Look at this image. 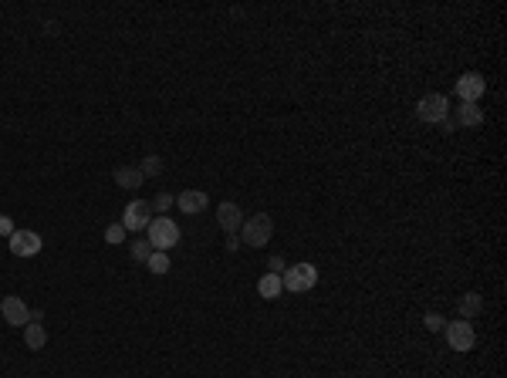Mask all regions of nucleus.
<instances>
[{
	"label": "nucleus",
	"mask_w": 507,
	"mask_h": 378,
	"mask_svg": "<svg viewBox=\"0 0 507 378\" xmlns=\"http://www.w3.org/2000/svg\"><path fill=\"white\" fill-rule=\"evenodd\" d=\"M281 284H284V290H291V294H305V290H311L315 284H318V267L308 264V260L294 264V267H284Z\"/></svg>",
	"instance_id": "nucleus-1"
},
{
	"label": "nucleus",
	"mask_w": 507,
	"mask_h": 378,
	"mask_svg": "<svg viewBox=\"0 0 507 378\" xmlns=\"http://www.w3.org/2000/svg\"><path fill=\"white\" fill-rule=\"evenodd\" d=\"M416 119L426 122V125H443V122L450 119V98L440 95V91L423 95V98L416 102Z\"/></svg>",
	"instance_id": "nucleus-2"
},
{
	"label": "nucleus",
	"mask_w": 507,
	"mask_h": 378,
	"mask_svg": "<svg viewBox=\"0 0 507 378\" xmlns=\"http://www.w3.org/2000/svg\"><path fill=\"white\" fill-rule=\"evenodd\" d=\"M146 240L153 243V250H163V254H166L169 247L180 243V227H176L169 216H153V223L146 227Z\"/></svg>",
	"instance_id": "nucleus-3"
},
{
	"label": "nucleus",
	"mask_w": 507,
	"mask_h": 378,
	"mask_svg": "<svg viewBox=\"0 0 507 378\" xmlns=\"http://www.w3.org/2000/svg\"><path fill=\"white\" fill-rule=\"evenodd\" d=\"M244 243L247 247H254V250H261L271 243V233H274V220L267 216V213H254L250 220H244Z\"/></svg>",
	"instance_id": "nucleus-4"
},
{
	"label": "nucleus",
	"mask_w": 507,
	"mask_h": 378,
	"mask_svg": "<svg viewBox=\"0 0 507 378\" xmlns=\"http://www.w3.org/2000/svg\"><path fill=\"white\" fill-rule=\"evenodd\" d=\"M446 345H450V351H470L477 345V331L470 321H446Z\"/></svg>",
	"instance_id": "nucleus-5"
},
{
	"label": "nucleus",
	"mask_w": 507,
	"mask_h": 378,
	"mask_svg": "<svg viewBox=\"0 0 507 378\" xmlns=\"http://www.w3.org/2000/svg\"><path fill=\"white\" fill-rule=\"evenodd\" d=\"M153 206L146 203V199H132L129 206L122 210V227L125 233H139V230H146L149 223H153Z\"/></svg>",
	"instance_id": "nucleus-6"
},
{
	"label": "nucleus",
	"mask_w": 507,
	"mask_h": 378,
	"mask_svg": "<svg viewBox=\"0 0 507 378\" xmlns=\"http://www.w3.org/2000/svg\"><path fill=\"white\" fill-rule=\"evenodd\" d=\"M11 254L14 257H34V254H41V233H34V230H14L11 237Z\"/></svg>",
	"instance_id": "nucleus-7"
},
{
	"label": "nucleus",
	"mask_w": 507,
	"mask_h": 378,
	"mask_svg": "<svg viewBox=\"0 0 507 378\" xmlns=\"http://www.w3.org/2000/svg\"><path fill=\"white\" fill-rule=\"evenodd\" d=\"M484 91H487V78L480 75V71H463V75L457 78V95H460V102H477Z\"/></svg>",
	"instance_id": "nucleus-8"
},
{
	"label": "nucleus",
	"mask_w": 507,
	"mask_h": 378,
	"mask_svg": "<svg viewBox=\"0 0 507 378\" xmlns=\"http://www.w3.org/2000/svg\"><path fill=\"white\" fill-rule=\"evenodd\" d=\"M0 314H4V321H7V324H14V328H24V324L31 321L28 304L21 301L17 294H11V297H4V301H0Z\"/></svg>",
	"instance_id": "nucleus-9"
},
{
	"label": "nucleus",
	"mask_w": 507,
	"mask_h": 378,
	"mask_svg": "<svg viewBox=\"0 0 507 378\" xmlns=\"http://www.w3.org/2000/svg\"><path fill=\"white\" fill-rule=\"evenodd\" d=\"M41 321H45V311H31V321L24 324V341H28L31 351H41L47 345V331Z\"/></svg>",
	"instance_id": "nucleus-10"
},
{
	"label": "nucleus",
	"mask_w": 507,
	"mask_h": 378,
	"mask_svg": "<svg viewBox=\"0 0 507 378\" xmlns=\"http://www.w3.org/2000/svg\"><path fill=\"white\" fill-rule=\"evenodd\" d=\"M216 223L227 230V233H237V230L244 227V213L237 203H220L216 206Z\"/></svg>",
	"instance_id": "nucleus-11"
},
{
	"label": "nucleus",
	"mask_w": 507,
	"mask_h": 378,
	"mask_svg": "<svg viewBox=\"0 0 507 378\" xmlns=\"http://www.w3.org/2000/svg\"><path fill=\"white\" fill-rule=\"evenodd\" d=\"M176 206L183 213H203L210 206V196H206L203 189H183V193L176 196Z\"/></svg>",
	"instance_id": "nucleus-12"
},
{
	"label": "nucleus",
	"mask_w": 507,
	"mask_h": 378,
	"mask_svg": "<svg viewBox=\"0 0 507 378\" xmlns=\"http://www.w3.org/2000/svg\"><path fill=\"white\" fill-rule=\"evenodd\" d=\"M112 179H115V186H122V189H139L142 186V169L139 166H119L115 172H112Z\"/></svg>",
	"instance_id": "nucleus-13"
},
{
	"label": "nucleus",
	"mask_w": 507,
	"mask_h": 378,
	"mask_svg": "<svg viewBox=\"0 0 507 378\" xmlns=\"http://www.w3.org/2000/svg\"><path fill=\"white\" fill-rule=\"evenodd\" d=\"M484 122V108L477 105V102H463L460 108H457V122L453 125H467V129H477Z\"/></svg>",
	"instance_id": "nucleus-14"
},
{
	"label": "nucleus",
	"mask_w": 507,
	"mask_h": 378,
	"mask_svg": "<svg viewBox=\"0 0 507 378\" xmlns=\"http://www.w3.org/2000/svg\"><path fill=\"white\" fill-rule=\"evenodd\" d=\"M457 311H460V321H474L477 314L484 311V297H480L477 290H470V294H463V297H460Z\"/></svg>",
	"instance_id": "nucleus-15"
},
{
	"label": "nucleus",
	"mask_w": 507,
	"mask_h": 378,
	"mask_svg": "<svg viewBox=\"0 0 507 378\" xmlns=\"http://www.w3.org/2000/svg\"><path fill=\"white\" fill-rule=\"evenodd\" d=\"M281 290H284V284H281V273H264L261 280H257V294H261L264 301H274V297H281Z\"/></svg>",
	"instance_id": "nucleus-16"
},
{
	"label": "nucleus",
	"mask_w": 507,
	"mask_h": 378,
	"mask_svg": "<svg viewBox=\"0 0 507 378\" xmlns=\"http://www.w3.org/2000/svg\"><path fill=\"white\" fill-rule=\"evenodd\" d=\"M129 254H132V260H139V264H146V260L153 257V243H149V240H136V243H129Z\"/></svg>",
	"instance_id": "nucleus-17"
},
{
	"label": "nucleus",
	"mask_w": 507,
	"mask_h": 378,
	"mask_svg": "<svg viewBox=\"0 0 507 378\" xmlns=\"http://www.w3.org/2000/svg\"><path fill=\"white\" fill-rule=\"evenodd\" d=\"M139 169H142V176H146V179H149V176H159V172H163V155H146Z\"/></svg>",
	"instance_id": "nucleus-18"
},
{
	"label": "nucleus",
	"mask_w": 507,
	"mask_h": 378,
	"mask_svg": "<svg viewBox=\"0 0 507 378\" xmlns=\"http://www.w3.org/2000/svg\"><path fill=\"white\" fill-rule=\"evenodd\" d=\"M176 203V196H169V193H156L153 199H149V206H153V213H159V216H166V210Z\"/></svg>",
	"instance_id": "nucleus-19"
},
{
	"label": "nucleus",
	"mask_w": 507,
	"mask_h": 378,
	"mask_svg": "<svg viewBox=\"0 0 507 378\" xmlns=\"http://www.w3.org/2000/svg\"><path fill=\"white\" fill-rule=\"evenodd\" d=\"M146 267H149L153 273H166L169 271V257L163 254V250H153V257L146 260Z\"/></svg>",
	"instance_id": "nucleus-20"
},
{
	"label": "nucleus",
	"mask_w": 507,
	"mask_h": 378,
	"mask_svg": "<svg viewBox=\"0 0 507 378\" xmlns=\"http://www.w3.org/2000/svg\"><path fill=\"white\" fill-rule=\"evenodd\" d=\"M125 240V227L122 223H108L105 227V243L108 247H115V243H122Z\"/></svg>",
	"instance_id": "nucleus-21"
},
{
	"label": "nucleus",
	"mask_w": 507,
	"mask_h": 378,
	"mask_svg": "<svg viewBox=\"0 0 507 378\" xmlns=\"http://www.w3.org/2000/svg\"><path fill=\"white\" fill-rule=\"evenodd\" d=\"M423 324H426L430 331H443V328H446V321L440 318V314H426V318H423Z\"/></svg>",
	"instance_id": "nucleus-22"
},
{
	"label": "nucleus",
	"mask_w": 507,
	"mask_h": 378,
	"mask_svg": "<svg viewBox=\"0 0 507 378\" xmlns=\"http://www.w3.org/2000/svg\"><path fill=\"white\" fill-rule=\"evenodd\" d=\"M14 220H11V216H4V213H0V237H11V233H14Z\"/></svg>",
	"instance_id": "nucleus-23"
},
{
	"label": "nucleus",
	"mask_w": 507,
	"mask_h": 378,
	"mask_svg": "<svg viewBox=\"0 0 507 378\" xmlns=\"http://www.w3.org/2000/svg\"><path fill=\"white\" fill-rule=\"evenodd\" d=\"M267 273H284V257H271V260H267Z\"/></svg>",
	"instance_id": "nucleus-24"
},
{
	"label": "nucleus",
	"mask_w": 507,
	"mask_h": 378,
	"mask_svg": "<svg viewBox=\"0 0 507 378\" xmlns=\"http://www.w3.org/2000/svg\"><path fill=\"white\" fill-rule=\"evenodd\" d=\"M237 247H240V240H237V233H231L227 237V250H237Z\"/></svg>",
	"instance_id": "nucleus-25"
}]
</instances>
